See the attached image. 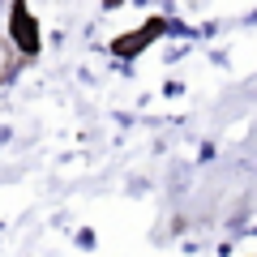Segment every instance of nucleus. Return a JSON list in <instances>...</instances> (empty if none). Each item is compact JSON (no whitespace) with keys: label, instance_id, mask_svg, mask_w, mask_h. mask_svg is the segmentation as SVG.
Returning a JSON list of instances; mask_svg holds the SVG:
<instances>
[{"label":"nucleus","instance_id":"f03ea898","mask_svg":"<svg viewBox=\"0 0 257 257\" xmlns=\"http://www.w3.org/2000/svg\"><path fill=\"white\" fill-rule=\"evenodd\" d=\"M155 35H163V22H150V26H142V35H133V39H120V43H116V52H120V56H133L142 43H150Z\"/></svg>","mask_w":257,"mask_h":257},{"label":"nucleus","instance_id":"7ed1b4c3","mask_svg":"<svg viewBox=\"0 0 257 257\" xmlns=\"http://www.w3.org/2000/svg\"><path fill=\"white\" fill-rule=\"evenodd\" d=\"M13 73V47L9 43H0V82Z\"/></svg>","mask_w":257,"mask_h":257},{"label":"nucleus","instance_id":"f257e3e1","mask_svg":"<svg viewBox=\"0 0 257 257\" xmlns=\"http://www.w3.org/2000/svg\"><path fill=\"white\" fill-rule=\"evenodd\" d=\"M9 39H13V47H18L22 56H39V47H43V39H39V22H35V13H30L26 5H13V13H9Z\"/></svg>","mask_w":257,"mask_h":257}]
</instances>
